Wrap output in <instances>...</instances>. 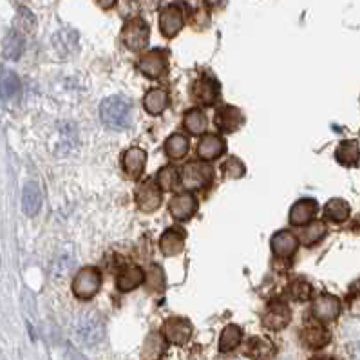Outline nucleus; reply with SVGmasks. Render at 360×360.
<instances>
[{
  "label": "nucleus",
  "instance_id": "obj_1",
  "mask_svg": "<svg viewBox=\"0 0 360 360\" xmlns=\"http://www.w3.org/2000/svg\"><path fill=\"white\" fill-rule=\"evenodd\" d=\"M100 116L101 121L111 129H127L130 125V118H132V101L120 94L106 98L100 106Z\"/></svg>",
  "mask_w": 360,
  "mask_h": 360
},
{
  "label": "nucleus",
  "instance_id": "obj_8",
  "mask_svg": "<svg viewBox=\"0 0 360 360\" xmlns=\"http://www.w3.org/2000/svg\"><path fill=\"white\" fill-rule=\"evenodd\" d=\"M163 335L165 341L176 346H183L190 341L192 337V324L183 317H172L168 319L163 324Z\"/></svg>",
  "mask_w": 360,
  "mask_h": 360
},
{
  "label": "nucleus",
  "instance_id": "obj_12",
  "mask_svg": "<svg viewBox=\"0 0 360 360\" xmlns=\"http://www.w3.org/2000/svg\"><path fill=\"white\" fill-rule=\"evenodd\" d=\"M190 94L199 106H212L219 97V83L214 78H199L192 83Z\"/></svg>",
  "mask_w": 360,
  "mask_h": 360
},
{
  "label": "nucleus",
  "instance_id": "obj_22",
  "mask_svg": "<svg viewBox=\"0 0 360 360\" xmlns=\"http://www.w3.org/2000/svg\"><path fill=\"white\" fill-rule=\"evenodd\" d=\"M246 355L254 360H270L275 355V346L266 339H261V337H254L246 342Z\"/></svg>",
  "mask_w": 360,
  "mask_h": 360
},
{
  "label": "nucleus",
  "instance_id": "obj_32",
  "mask_svg": "<svg viewBox=\"0 0 360 360\" xmlns=\"http://www.w3.org/2000/svg\"><path fill=\"white\" fill-rule=\"evenodd\" d=\"M326 225L321 221H312L308 223V225H304L303 232H301V241H303L304 245L312 246L315 245V243H319V241L324 239V236H326Z\"/></svg>",
  "mask_w": 360,
  "mask_h": 360
},
{
  "label": "nucleus",
  "instance_id": "obj_17",
  "mask_svg": "<svg viewBox=\"0 0 360 360\" xmlns=\"http://www.w3.org/2000/svg\"><path fill=\"white\" fill-rule=\"evenodd\" d=\"M303 342L310 350H321L330 342V332L322 322H308L303 330Z\"/></svg>",
  "mask_w": 360,
  "mask_h": 360
},
{
  "label": "nucleus",
  "instance_id": "obj_30",
  "mask_svg": "<svg viewBox=\"0 0 360 360\" xmlns=\"http://www.w3.org/2000/svg\"><path fill=\"white\" fill-rule=\"evenodd\" d=\"M183 125H185V129L190 132V134H203L205 130H207V116L205 112L199 111V109H192V111H188L183 118Z\"/></svg>",
  "mask_w": 360,
  "mask_h": 360
},
{
  "label": "nucleus",
  "instance_id": "obj_6",
  "mask_svg": "<svg viewBox=\"0 0 360 360\" xmlns=\"http://www.w3.org/2000/svg\"><path fill=\"white\" fill-rule=\"evenodd\" d=\"M136 205L141 212H154L161 205V188L156 179H147L136 188Z\"/></svg>",
  "mask_w": 360,
  "mask_h": 360
},
{
  "label": "nucleus",
  "instance_id": "obj_21",
  "mask_svg": "<svg viewBox=\"0 0 360 360\" xmlns=\"http://www.w3.org/2000/svg\"><path fill=\"white\" fill-rule=\"evenodd\" d=\"M22 208L29 217L37 216L42 208V192L37 183H28L22 190Z\"/></svg>",
  "mask_w": 360,
  "mask_h": 360
},
{
  "label": "nucleus",
  "instance_id": "obj_35",
  "mask_svg": "<svg viewBox=\"0 0 360 360\" xmlns=\"http://www.w3.org/2000/svg\"><path fill=\"white\" fill-rule=\"evenodd\" d=\"M221 170L226 178H230V179H239L241 176H245V172H246L245 163H243L239 158H236V156H232V158L226 159L225 163L221 165Z\"/></svg>",
  "mask_w": 360,
  "mask_h": 360
},
{
  "label": "nucleus",
  "instance_id": "obj_34",
  "mask_svg": "<svg viewBox=\"0 0 360 360\" xmlns=\"http://www.w3.org/2000/svg\"><path fill=\"white\" fill-rule=\"evenodd\" d=\"M312 293H313L312 284L303 281V279L293 281V283H290L288 286V295L293 299V301H299V303H304V301H308V299H312Z\"/></svg>",
  "mask_w": 360,
  "mask_h": 360
},
{
  "label": "nucleus",
  "instance_id": "obj_24",
  "mask_svg": "<svg viewBox=\"0 0 360 360\" xmlns=\"http://www.w3.org/2000/svg\"><path fill=\"white\" fill-rule=\"evenodd\" d=\"M337 161L344 167H355L359 163L360 158V150H359V143L355 139H348V141H342L339 147H337L335 152Z\"/></svg>",
  "mask_w": 360,
  "mask_h": 360
},
{
  "label": "nucleus",
  "instance_id": "obj_9",
  "mask_svg": "<svg viewBox=\"0 0 360 360\" xmlns=\"http://www.w3.org/2000/svg\"><path fill=\"white\" fill-rule=\"evenodd\" d=\"M342 304L341 301L335 297V295H321V297L315 299V303L312 306L313 317L317 319L319 322H332L335 321L339 315H341Z\"/></svg>",
  "mask_w": 360,
  "mask_h": 360
},
{
  "label": "nucleus",
  "instance_id": "obj_5",
  "mask_svg": "<svg viewBox=\"0 0 360 360\" xmlns=\"http://www.w3.org/2000/svg\"><path fill=\"white\" fill-rule=\"evenodd\" d=\"M292 321V310L283 301H272L263 313V326L272 332L286 328Z\"/></svg>",
  "mask_w": 360,
  "mask_h": 360
},
{
  "label": "nucleus",
  "instance_id": "obj_33",
  "mask_svg": "<svg viewBox=\"0 0 360 360\" xmlns=\"http://www.w3.org/2000/svg\"><path fill=\"white\" fill-rule=\"evenodd\" d=\"M179 181H181V174L172 165L163 167L156 176V183H158L161 190H174L179 185Z\"/></svg>",
  "mask_w": 360,
  "mask_h": 360
},
{
  "label": "nucleus",
  "instance_id": "obj_23",
  "mask_svg": "<svg viewBox=\"0 0 360 360\" xmlns=\"http://www.w3.org/2000/svg\"><path fill=\"white\" fill-rule=\"evenodd\" d=\"M145 283V272L138 266H130V268L123 270L120 275H118V290L120 292H132L134 288H138L139 284Z\"/></svg>",
  "mask_w": 360,
  "mask_h": 360
},
{
  "label": "nucleus",
  "instance_id": "obj_29",
  "mask_svg": "<svg viewBox=\"0 0 360 360\" xmlns=\"http://www.w3.org/2000/svg\"><path fill=\"white\" fill-rule=\"evenodd\" d=\"M188 149H190V141L185 134H172L167 139L165 143V152H167L168 158L172 159H181L187 156Z\"/></svg>",
  "mask_w": 360,
  "mask_h": 360
},
{
  "label": "nucleus",
  "instance_id": "obj_13",
  "mask_svg": "<svg viewBox=\"0 0 360 360\" xmlns=\"http://www.w3.org/2000/svg\"><path fill=\"white\" fill-rule=\"evenodd\" d=\"M214 121H216V127L221 130V132L230 134V132H236V130L239 129L241 125H243V121H245V118H243V112H241L237 107L223 106L217 109Z\"/></svg>",
  "mask_w": 360,
  "mask_h": 360
},
{
  "label": "nucleus",
  "instance_id": "obj_3",
  "mask_svg": "<svg viewBox=\"0 0 360 360\" xmlns=\"http://www.w3.org/2000/svg\"><path fill=\"white\" fill-rule=\"evenodd\" d=\"M101 286V275L98 270L94 268H83L80 270L72 281V292L78 299L82 301H89L98 293Z\"/></svg>",
  "mask_w": 360,
  "mask_h": 360
},
{
  "label": "nucleus",
  "instance_id": "obj_25",
  "mask_svg": "<svg viewBox=\"0 0 360 360\" xmlns=\"http://www.w3.org/2000/svg\"><path fill=\"white\" fill-rule=\"evenodd\" d=\"M351 208L348 205V201L341 199V197H333L326 203L324 207V216H326L328 221L332 223H344L350 217Z\"/></svg>",
  "mask_w": 360,
  "mask_h": 360
},
{
  "label": "nucleus",
  "instance_id": "obj_19",
  "mask_svg": "<svg viewBox=\"0 0 360 360\" xmlns=\"http://www.w3.org/2000/svg\"><path fill=\"white\" fill-rule=\"evenodd\" d=\"M121 165L129 178H139V174L143 172L145 165H147V154L138 147H132L123 154Z\"/></svg>",
  "mask_w": 360,
  "mask_h": 360
},
{
  "label": "nucleus",
  "instance_id": "obj_20",
  "mask_svg": "<svg viewBox=\"0 0 360 360\" xmlns=\"http://www.w3.org/2000/svg\"><path fill=\"white\" fill-rule=\"evenodd\" d=\"M226 150V143L219 136H205L197 145V156L205 161L217 159Z\"/></svg>",
  "mask_w": 360,
  "mask_h": 360
},
{
  "label": "nucleus",
  "instance_id": "obj_2",
  "mask_svg": "<svg viewBox=\"0 0 360 360\" xmlns=\"http://www.w3.org/2000/svg\"><path fill=\"white\" fill-rule=\"evenodd\" d=\"M150 29L143 19H132L121 29V40L130 51H143L149 43Z\"/></svg>",
  "mask_w": 360,
  "mask_h": 360
},
{
  "label": "nucleus",
  "instance_id": "obj_18",
  "mask_svg": "<svg viewBox=\"0 0 360 360\" xmlns=\"http://www.w3.org/2000/svg\"><path fill=\"white\" fill-rule=\"evenodd\" d=\"M185 237H187L185 230H181V228H168L159 239V248L168 257L179 255L183 252V246H185Z\"/></svg>",
  "mask_w": 360,
  "mask_h": 360
},
{
  "label": "nucleus",
  "instance_id": "obj_36",
  "mask_svg": "<svg viewBox=\"0 0 360 360\" xmlns=\"http://www.w3.org/2000/svg\"><path fill=\"white\" fill-rule=\"evenodd\" d=\"M145 281L149 284V288L154 292H161L165 288V275L163 270L159 266H150L149 274H145Z\"/></svg>",
  "mask_w": 360,
  "mask_h": 360
},
{
  "label": "nucleus",
  "instance_id": "obj_37",
  "mask_svg": "<svg viewBox=\"0 0 360 360\" xmlns=\"http://www.w3.org/2000/svg\"><path fill=\"white\" fill-rule=\"evenodd\" d=\"M97 4L100 6L101 10H111L112 6L116 4V0H97Z\"/></svg>",
  "mask_w": 360,
  "mask_h": 360
},
{
  "label": "nucleus",
  "instance_id": "obj_16",
  "mask_svg": "<svg viewBox=\"0 0 360 360\" xmlns=\"http://www.w3.org/2000/svg\"><path fill=\"white\" fill-rule=\"evenodd\" d=\"M299 248V237L293 236L292 232L281 230L272 237V252L281 259H290L295 255Z\"/></svg>",
  "mask_w": 360,
  "mask_h": 360
},
{
  "label": "nucleus",
  "instance_id": "obj_11",
  "mask_svg": "<svg viewBox=\"0 0 360 360\" xmlns=\"http://www.w3.org/2000/svg\"><path fill=\"white\" fill-rule=\"evenodd\" d=\"M103 324H101L100 319L97 315H86L83 319H80L77 326L78 339L87 344V346H92V344H98V342L103 339Z\"/></svg>",
  "mask_w": 360,
  "mask_h": 360
},
{
  "label": "nucleus",
  "instance_id": "obj_27",
  "mask_svg": "<svg viewBox=\"0 0 360 360\" xmlns=\"http://www.w3.org/2000/svg\"><path fill=\"white\" fill-rule=\"evenodd\" d=\"M241 341H243V330L236 324H228L219 337V350L223 353H230L239 346Z\"/></svg>",
  "mask_w": 360,
  "mask_h": 360
},
{
  "label": "nucleus",
  "instance_id": "obj_38",
  "mask_svg": "<svg viewBox=\"0 0 360 360\" xmlns=\"http://www.w3.org/2000/svg\"><path fill=\"white\" fill-rule=\"evenodd\" d=\"M310 360H333V359H328V357H315V359H310Z\"/></svg>",
  "mask_w": 360,
  "mask_h": 360
},
{
  "label": "nucleus",
  "instance_id": "obj_28",
  "mask_svg": "<svg viewBox=\"0 0 360 360\" xmlns=\"http://www.w3.org/2000/svg\"><path fill=\"white\" fill-rule=\"evenodd\" d=\"M20 92V80L10 69L0 71V97L4 100H11Z\"/></svg>",
  "mask_w": 360,
  "mask_h": 360
},
{
  "label": "nucleus",
  "instance_id": "obj_10",
  "mask_svg": "<svg viewBox=\"0 0 360 360\" xmlns=\"http://www.w3.org/2000/svg\"><path fill=\"white\" fill-rule=\"evenodd\" d=\"M185 26V14L179 6H167L159 14V29L167 39H172Z\"/></svg>",
  "mask_w": 360,
  "mask_h": 360
},
{
  "label": "nucleus",
  "instance_id": "obj_7",
  "mask_svg": "<svg viewBox=\"0 0 360 360\" xmlns=\"http://www.w3.org/2000/svg\"><path fill=\"white\" fill-rule=\"evenodd\" d=\"M168 57L163 49H154L139 58L138 69L147 78H161L167 72Z\"/></svg>",
  "mask_w": 360,
  "mask_h": 360
},
{
  "label": "nucleus",
  "instance_id": "obj_15",
  "mask_svg": "<svg viewBox=\"0 0 360 360\" xmlns=\"http://www.w3.org/2000/svg\"><path fill=\"white\" fill-rule=\"evenodd\" d=\"M319 205L315 199H310V197H304V199H299L295 205L290 210V225L293 226H304L308 223L313 221V217L317 216Z\"/></svg>",
  "mask_w": 360,
  "mask_h": 360
},
{
  "label": "nucleus",
  "instance_id": "obj_26",
  "mask_svg": "<svg viewBox=\"0 0 360 360\" xmlns=\"http://www.w3.org/2000/svg\"><path fill=\"white\" fill-rule=\"evenodd\" d=\"M168 106V92L165 89H152L145 94L143 107L149 114H161Z\"/></svg>",
  "mask_w": 360,
  "mask_h": 360
},
{
  "label": "nucleus",
  "instance_id": "obj_31",
  "mask_svg": "<svg viewBox=\"0 0 360 360\" xmlns=\"http://www.w3.org/2000/svg\"><path fill=\"white\" fill-rule=\"evenodd\" d=\"M22 51H24V39L17 29H13L4 39V57L8 60H19Z\"/></svg>",
  "mask_w": 360,
  "mask_h": 360
},
{
  "label": "nucleus",
  "instance_id": "obj_4",
  "mask_svg": "<svg viewBox=\"0 0 360 360\" xmlns=\"http://www.w3.org/2000/svg\"><path fill=\"white\" fill-rule=\"evenodd\" d=\"M212 179H214V170L207 163H199V161L188 163L181 172L183 187L188 188V190L205 188L208 183H212Z\"/></svg>",
  "mask_w": 360,
  "mask_h": 360
},
{
  "label": "nucleus",
  "instance_id": "obj_14",
  "mask_svg": "<svg viewBox=\"0 0 360 360\" xmlns=\"http://www.w3.org/2000/svg\"><path fill=\"white\" fill-rule=\"evenodd\" d=\"M197 201L192 194H178L168 201V212L172 214L174 219L178 221H187L196 214Z\"/></svg>",
  "mask_w": 360,
  "mask_h": 360
}]
</instances>
